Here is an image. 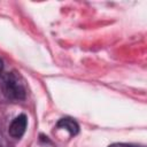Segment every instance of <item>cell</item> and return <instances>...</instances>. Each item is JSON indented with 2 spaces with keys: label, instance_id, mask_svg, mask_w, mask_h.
<instances>
[{
  "label": "cell",
  "instance_id": "1",
  "mask_svg": "<svg viewBox=\"0 0 147 147\" xmlns=\"http://www.w3.org/2000/svg\"><path fill=\"white\" fill-rule=\"evenodd\" d=\"M1 91L5 98L11 102H18L25 99L26 87L23 78L15 71L7 72L1 79Z\"/></svg>",
  "mask_w": 147,
  "mask_h": 147
},
{
  "label": "cell",
  "instance_id": "2",
  "mask_svg": "<svg viewBox=\"0 0 147 147\" xmlns=\"http://www.w3.org/2000/svg\"><path fill=\"white\" fill-rule=\"evenodd\" d=\"M26 125H28V117L24 114H20L9 124V127H8L9 136L11 138H15V139L22 138L23 134L25 133Z\"/></svg>",
  "mask_w": 147,
  "mask_h": 147
},
{
  "label": "cell",
  "instance_id": "3",
  "mask_svg": "<svg viewBox=\"0 0 147 147\" xmlns=\"http://www.w3.org/2000/svg\"><path fill=\"white\" fill-rule=\"evenodd\" d=\"M56 127L67 130V131L70 133V136H76V134H78V132H79V125H78V123H77L75 119L70 118V117L61 118V119L57 122Z\"/></svg>",
  "mask_w": 147,
  "mask_h": 147
},
{
  "label": "cell",
  "instance_id": "4",
  "mask_svg": "<svg viewBox=\"0 0 147 147\" xmlns=\"http://www.w3.org/2000/svg\"><path fill=\"white\" fill-rule=\"evenodd\" d=\"M108 147H146V146L138 144H129V142H114Z\"/></svg>",
  "mask_w": 147,
  "mask_h": 147
},
{
  "label": "cell",
  "instance_id": "5",
  "mask_svg": "<svg viewBox=\"0 0 147 147\" xmlns=\"http://www.w3.org/2000/svg\"><path fill=\"white\" fill-rule=\"evenodd\" d=\"M0 147H9L7 139H6L1 133H0Z\"/></svg>",
  "mask_w": 147,
  "mask_h": 147
},
{
  "label": "cell",
  "instance_id": "6",
  "mask_svg": "<svg viewBox=\"0 0 147 147\" xmlns=\"http://www.w3.org/2000/svg\"><path fill=\"white\" fill-rule=\"evenodd\" d=\"M2 68H3V63H2V61L0 60V74H1V71H2Z\"/></svg>",
  "mask_w": 147,
  "mask_h": 147
}]
</instances>
